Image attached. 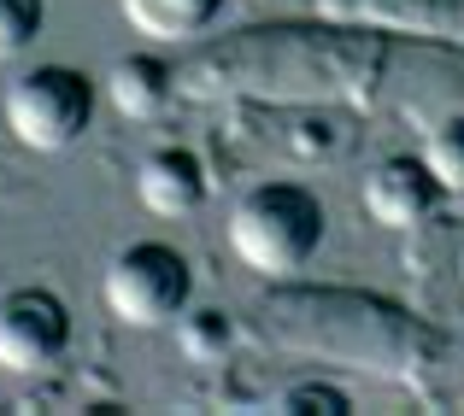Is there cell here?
I'll use <instances>...</instances> for the list:
<instances>
[{
  "label": "cell",
  "mask_w": 464,
  "mask_h": 416,
  "mask_svg": "<svg viewBox=\"0 0 464 416\" xmlns=\"http://www.w3.org/2000/svg\"><path fill=\"white\" fill-rule=\"evenodd\" d=\"M324 229H329V212L312 188H300V182H259L229 212V247L259 276H295L317 259Z\"/></svg>",
  "instance_id": "6da1fadb"
},
{
  "label": "cell",
  "mask_w": 464,
  "mask_h": 416,
  "mask_svg": "<svg viewBox=\"0 0 464 416\" xmlns=\"http://www.w3.org/2000/svg\"><path fill=\"white\" fill-rule=\"evenodd\" d=\"M0 118H6L18 147H30V153H65L94 124V82L77 65H30L6 82Z\"/></svg>",
  "instance_id": "7a4b0ae2"
},
{
  "label": "cell",
  "mask_w": 464,
  "mask_h": 416,
  "mask_svg": "<svg viewBox=\"0 0 464 416\" xmlns=\"http://www.w3.org/2000/svg\"><path fill=\"white\" fill-rule=\"evenodd\" d=\"M101 299L130 328H165L194 299V264L165 241H130L101 276Z\"/></svg>",
  "instance_id": "3957f363"
},
{
  "label": "cell",
  "mask_w": 464,
  "mask_h": 416,
  "mask_svg": "<svg viewBox=\"0 0 464 416\" xmlns=\"http://www.w3.org/2000/svg\"><path fill=\"white\" fill-rule=\"evenodd\" d=\"M71 346V305L53 288H6L0 293V370L35 375L59 364Z\"/></svg>",
  "instance_id": "277c9868"
},
{
  "label": "cell",
  "mask_w": 464,
  "mask_h": 416,
  "mask_svg": "<svg viewBox=\"0 0 464 416\" xmlns=\"http://www.w3.org/2000/svg\"><path fill=\"white\" fill-rule=\"evenodd\" d=\"M447 200L441 176L430 170L423 153H394L364 176V212L376 217L382 229H411Z\"/></svg>",
  "instance_id": "5b68a950"
},
{
  "label": "cell",
  "mask_w": 464,
  "mask_h": 416,
  "mask_svg": "<svg viewBox=\"0 0 464 416\" xmlns=\"http://www.w3.org/2000/svg\"><path fill=\"white\" fill-rule=\"evenodd\" d=\"M136 200L153 217H188L206 205V165L188 147H153L136 165Z\"/></svg>",
  "instance_id": "8992f818"
},
{
  "label": "cell",
  "mask_w": 464,
  "mask_h": 416,
  "mask_svg": "<svg viewBox=\"0 0 464 416\" xmlns=\"http://www.w3.org/2000/svg\"><path fill=\"white\" fill-rule=\"evenodd\" d=\"M106 100L124 118H159L170 106V65L159 53H124L112 71H106Z\"/></svg>",
  "instance_id": "52a82bcc"
},
{
  "label": "cell",
  "mask_w": 464,
  "mask_h": 416,
  "mask_svg": "<svg viewBox=\"0 0 464 416\" xmlns=\"http://www.w3.org/2000/svg\"><path fill=\"white\" fill-rule=\"evenodd\" d=\"M118 6H124L130 30L153 35V42H194L212 30L224 0H118Z\"/></svg>",
  "instance_id": "ba28073f"
},
{
  "label": "cell",
  "mask_w": 464,
  "mask_h": 416,
  "mask_svg": "<svg viewBox=\"0 0 464 416\" xmlns=\"http://www.w3.org/2000/svg\"><path fill=\"white\" fill-rule=\"evenodd\" d=\"M229 317L224 311H182L177 317V346L188 352L194 364H218L229 352Z\"/></svg>",
  "instance_id": "9c48e42d"
},
{
  "label": "cell",
  "mask_w": 464,
  "mask_h": 416,
  "mask_svg": "<svg viewBox=\"0 0 464 416\" xmlns=\"http://www.w3.org/2000/svg\"><path fill=\"white\" fill-rule=\"evenodd\" d=\"M423 158H430V170L441 176L447 194H464V112L459 118H441V124L430 129Z\"/></svg>",
  "instance_id": "30bf717a"
},
{
  "label": "cell",
  "mask_w": 464,
  "mask_h": 416,
  "mask_svg": "<svg viewBox=\"0 0 464 416\" xmlns=\"http://www.w3.org/2000/svg\"><path fill=\"white\" fill-rule=\"evenodd\" d=\"M47 24V0H0V65L30 53Z\"/></svg>",
  "instance_id": "8fae6325"
},
{
  "label": "cell",
  "mask_w": 464,
  "mask_h": 416,
  "mask_svg": "<svg viewBox=\"0 0 464 416\" xmlns=\"http://www.w3.org/2000/svg\"><path fill=\"white\" fill-rule=\"evenodd\" d=\"M276 411H317V416H341V411H353V399L341 393V387H329V382H295V387H283V393L271 399Z\"/></svg>",
  "instance_id": "7c38bea8"
}]
</instances>
